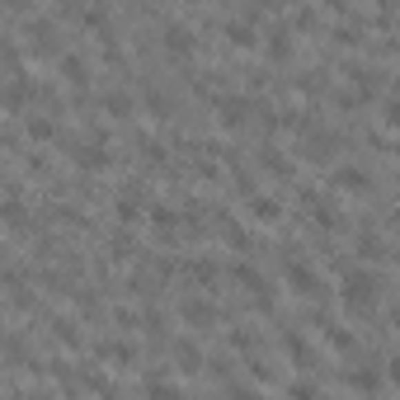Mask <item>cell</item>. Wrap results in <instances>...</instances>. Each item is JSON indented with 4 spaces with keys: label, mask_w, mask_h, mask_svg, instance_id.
I'll use <instances>...</instances> for the list:
<instances>
[{
    "label": "cell",
    "mask_w": 400,
    "mask_h": 400,
    "mask_svg": "<svg viewBox=\"0 0 400 400\" xmlns=\"http://www.w3.org/2000/svg\"><path fill=\"white\" fill-rule=\"evenodd\" d=\"M226 38H231L236 48H254V28L245 24V19H236V24H226Z\"/></svg>",
    "instance_id": "obj_9"
},
{
    "label": "cell",
    "mask_w": 400,
    "mask_h": 400,
    "mask_svg": "<svg viewBox=\"0 0 400 400\" xmlns=\"http://www.w3.org/2000/svg\"><path fill=\"white\" fill-rule=\"evenodd\" d=\"M217 113H221L226 128H240V123L250 118V104H245V99H217Z\"/></svg>",
    "instance_id": "obj_4"
},
{
    "label": "cell",
    "mask_w": 400,
    "mask_h": 400,
    "mask_svg": "<svg viewBox=\"0 0 400 400\" xmlns=\"http://www.w3.org/2000/svg\"><path fill=\"white\" fill-rule=\"evenodd\" d=\"M179 358H184V368H188V372H193V368L203 363V353H198V348H179Z\"/></svg>",
    "instance_id": "obj_19"
},
{
    "label": "cell",
    "mask_w": 400,
    "mask_h": 400,
    "mask_svg": "<svg viewBox=\"0 0 400 400\" xmlns=\"http://www.w3.org/2000/svg\"><path fill=\"white\" fill-rule=\"evenodd\" d=\"M391 381L400 386V358H391Z\"/></svg>",
    "instance_id": "obj_24"
},
{
    "label": "cell",
    "mask_w": 400,
    "mask_h": 400,
    "mask_svg": "<svg viewBox=\"0 0 400 400\" xmlns=\"http://www.w3.org/2000/svg\"><path fill=\"white\" fill-rule=\"evenodd\" d=\"M381 118H386V123H391V128H400V99H391V104L381 108Z\"/></svg>",
    "instance_id": "obj_18"
},
{
    "label": "cell",
    "mask_w": 400,
    "mask_h": 400,
    "mask_svg": "<svg viewBox=\"0 0 400 400\" xmlns=\"http://www.w3.org/2000/svg\"><path fill=\"white\" fill-rule=\"evenodd\" d=\"M339 43H344V48H353V43H363V33H358V28H339Z\"/></svg>",
    "instance_id": "obj_23"
},
{
    "label": "cell",
    "mask_w": 400,
    "mask_h": 400,
    "mask_svg": "<svg viewBox=\"0 0 400 400\" xmlns=\"http://www.w3.org/2000/svg\"><path fill=\"white\" fill-rule=\"evenodd\" d=\"M334 188H348V193H368V179H363V170L344 165V170H334Z\"/></svg>",
    "instance_id": "obj_5"
},
{
    "label": "cell",
    "mask_w": 400,
    "mask_h": 400,
    "mask_svg": "<svg viewBox=\"0 0 400 400\" xmlns=\"http://www.w3.org/2000/svg\"><path fill=\"white\" fill-rule=\"evenodd\" d=\"M28 137H33V141H52V123H48V118H33V123H28Z\"/></svg>",
    "instance_id": "obj_14"
},
{
    "label": "cell",
    "mask_w": 400,
    "mask_h": 400,
    "mask_svg": "<svg viewBox=\"0 0 400 400\" xmlns=\"http://www.w3.org/2000/svg\"><path fill=\"white\" fill-rule=\"evenodd\" d=\"M268 52L278 57V61H288V57H292V38H288V33H273V38H268Z\"/></svg>",
    "instance_id": "obj_12"
},
{
    "label": "cell",
    "mask_w": 400,
    "mask_h": 400,
    "mask_svg": "<svg viewBox=\"0 0 400 400\" xmlns=\"http://www.w3.org/2000/svg\"><path fill=\"white\" fill-rule=\"evenodd\" d=\"M344 306L353 311V316H368V311L377 306L372 273H348V278H344Z\"/></svg>",
    "instance_id": "obj_1"
},
{
    "label": "cell",
    "mask_w": 400,
    "mask_h": 400,
    "mask_svg": "<svg viewBox=\"0 0 400 400\" xmlns=\"http://www.w3.org/2000/svg\"><path fill=\"white\" fill-rule=\"evenodd\" d=\"M104 113H108V118H128V113H132L128 94H108V99H104Z\"/></svg>",
    "instance_id": "obj_11"
},
{
    "label": "cell",
    "mask_w": 400,
    "mask_h": 400,
    "mask_svg": "<svg viewBox=\"0 0 400 400\" xmlns=\"http://www.w3.org/2000/svg\"><path fill=\"white\" fill-rule=\"evenodd\" d=\"M288 283H292V292H301V297H320V278L306 264H288Z\"/></svg>",
    "instance_id": "obj_3"
},
{
    "label": "cell",
    "mask_w": 400,
    "mask_h": 400,
    "mask_svg": "<svg viewBox=\"0 0 400 400\" xmlns=\"http://www.w3.org/2000/svg\"><path fill=\"white\" fill-rule=\"evenodd\" d=\"M118 221H123V226H132V221H137V203H132V198L118 203Z\"/></svg>",
    "instance_id": "obj_17"
},
{
    "label": "cell",
    "mask_w": 400,
    "mask_h": 400,
    "mask_svg": "<svg viewBox=\"0 0 400 400\" xmlns=\"http://www.w3.org/2000/svg\"><path fill=\"white\" fill-rule=\"evenodd\" d=\"M325 339H330L334 348H344V353L353 348V334H348V330H339V325H325Z\"/></svg>",
    "instance_id": "obj_13"
},
{
    "label": "cell",
    "mask_w": 400,
    "mask_h": 400,
    "mask_svg": "<svg viewBox=\"0 0 400 400\" xmlns=\"http://www.w3.org/2000/svg\"><path fill=\"white\" fill-rule=\"evenodd\" d=\"M85 24H90V28H94V33H99V28L108 24V14H104V10H90V14H85Z\"/></svg>",
    "instance_id": "obj_20"
},
{
    "label": "cell",
    "mask_w": 400,
    "mask_h": 400,
    "mask_svg": "<svg viewBox=\"0 0 400 400\" xmlns=\"http://www.w3.org/2000/svg\"><path fill=\"white\" fill-rule=\"evenodd\" d=\"M151 221H156L160 231H174V212L170 208H151Z\"/></svg>",
    "instance_id": "obj_16"
},
{
    "label": "cell",
    "mask_w": 400,
    "mask_h": 400,
    "mask_svg": "<svg viewBox=\"0 0 400 400\" xmlns=\"http://www.w3.org/2000/svg\"><path fill=\"white\" fill-rule=\"evenodd\" d=\"M10 108H24V85H10V99H5Z\"/></svg>",
    "instance_id": "obj_22"
},
{
    "label": "cell",
    "mask_w": 400,
    "mask_h": 400,
    "mask_svg": "<svg viewBox=\"0 0 400 400\" xmlns=\"http://www.w3.org/2000/svg\"><path fill=\"white\" fill-rule=\"evenodd\" d=\"M184 320H188V325H212L217 311L208 306V301H184Z\"/></svg>",
    "instance_id": "obj_7"
},
{
    "label": "cell",
    "mask_w": 400,
    "mask_h": 400,
    "mask_svg": "<svg viewBox=\"0 0 400 400\" xmlns=\"http://www.w3.org/2000/svg\"><path fill=\"white\" fill-rule=\"evenodd\" d=\"M250 217H254V221H264V226H273V221L283 217V208H278L273 198H250Z\"/></svg>",
    "instance_id": "obj_6"
},
{
    "label": "cell",
    "mask_w": 400,
    "mask_h": 400,
    "mask_svg": "<svg viewBox=\"0 0 400 400\" xmlns=\"http://www.w3.org/2000/svg\"><path fill=\"white\" fill-rule=\"evenodd\" d=\"M57 339H61V344H76V348H80V330H71V320H57Z\"/></svg>",
    "instance_id": "obj_15"
},
{
    "label": "cell",
    "mask_w": 400,
    "mask_h": 400,
    "mask_svg": "<svg viewBox=\"0 0 400 400\" xmlns=\"http://www.w3.org/2000/svg\"><path fill=\"white\" fill-rule=\"evenodd\" d=\"M231 273H236V278H240V283H245V288H250L254 297H264V278H259V273H254L250 264H236ZM264 301H268V297H264Z\"/></svg>",
    "instance_id": "obj_8"
},
{
    "label": "cell",
    "mask_w": 400,
    "mask_h": 400,
    "mask_svg": "<svg viewBox=\"0 0 400 400\" xmlns=\"http://www.w3.org/2000/svg\"><path fill=\"white\" fill-rule=\"evenodd\" d=\"M353 386H358V391H377V377L372 372H358V377H353Z\"/></svg>",
    "instance_id": "obj_21"
},
{
    "label": "cell",
    "mask_w": 400,
    "mask_h": 400,
    "mask_svg": "<svg viewBox=\"0 0 400 400\" xmlns=\"http://www.w3.org/2000/svg\"><path fill=\"white\" fill-rule=\"evenodd\" d=\"M160 43H165V52H170V57H188V52H193V33H188L184 24H165Z\"/></svg>",
    "instance_id": "obj_2"
},
{
    "label": "cell",
    "mask_w": 400,
    "mask_h": 400,
    "mask_svg": "<svg viewBox=\"0 0 400 400\" xmlns=\"http://www.w3.org/2000/svg\"><path fill=\"white\" fill-rule=\"evenodd\" d=\"M61 76L76 80V85H85V80H90V66H85L80 57H61Z\"/></svg>",
    "instance_id": "obj_10"
}]
</instances>
